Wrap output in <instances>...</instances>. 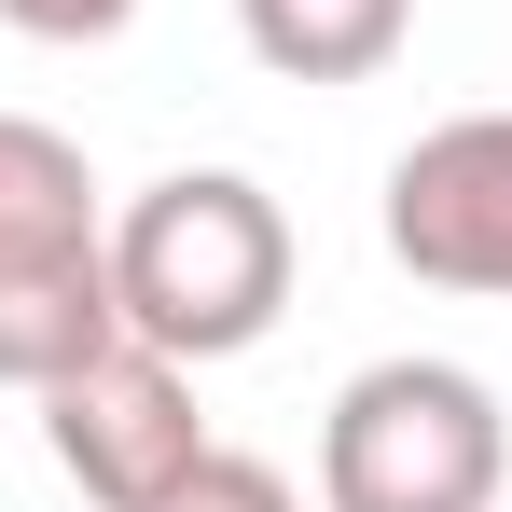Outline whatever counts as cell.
Here are the masks:
<instances>
[{"instance_id":"obj_8","label":"cell","mask_w":512,"mask_h":512,"mask_svg":"<svg viewBox=\"0 0 512 512\" xmlns=\"http://www.w3.org/2000/svg\"><path fill=\"white\" fill-rule=\"evenodd\" d=\"M125 14L139 0H0V28H28V42H125Z\"/></svg>"},{"instance_id":"obj_4","label":"cell","mask_w":512,"mask_h":512,"mask_svg":"<svg viewBox=\"0 0 512 512\" xmlns=\"http://www.w3.org/2000/svg\"><path fill=\"white\" fill-rule=\"evenodd\" d=\"M42 443H56V471H70L97 512L167 499L180 471L208 457V416H194V360H167V346H139V333H111L97 360H70V374L42 388Z\"/></svg>"},{"instance_id":"obj_1","label":"cell","mask_w":512,"mask_h":512,"mask_svg":"<svg viewBox=\"0 0 512 512\" xmlns=\"http://www.w3.org/2000/svg\"><path fill=\"white\" fill-rule=\"evenodd\" d=\"M111 305L167 360H236L291 305V208L250 167H167L111 208Z\"/></svg>"},{"instance_id":"obj_2","label":"cell","mask_w":512,"mask_h":512,"mask_svg":"<svg viewBox=\"0 0 512 512\" xmlns=\"http://www.w3.org/2000/svg\"><path fill=\"white\" fill-rule=\"evenodd\" d=\"M125 333L111 305V208H97L84 153L28 111H0V388H56L70 360Z\"/></svg>"},{"instance_id":"obj_3","label":"cell","mask_w":512,"mask_h":512,"mask_svg":"<svg viewBox=\"0 0 512 512\" xmlns=\"http://www.w3.org/2000/svg\"><path fill=\"white\" fill-rule=\"evenodd\" d=\"M512 416L471 360H374L319 416V512H499Z\"/></svg>"},{"instance_id":"obj_7","label":"cell","mask_w":512,"mask_h":512,"mask_svg":"<svg viewBox=\"0 0 512 512\" xmlns=\"http://www.w3.org/2000/svg\"><path fill=\"white\" fill-rule=\"evenodd\" d=\"M139 512H305V499H291V471H277V457H236V443H208V457L180 471L167 499H139Z\"/></svg>"},{"instance_id":"obj_5","label":"cell","mask_w":512,"mask_h":512,"mask_svg":"<svg viewBox=\"0 0 512 512\" xmlns=\"http://www.w3.org/2000/svg\"><path fill=\"white\" fill-rule=\"evenodd\" d=\"M388 263L429 291L512 305V111H457L388 167Z\"/></svg>"},{"instance_id":"obj_6","label":"cell","mask_w":512,"mask_h":512,"mask_svg":"<svg viewBox=\"0 0 512 512\" xmlns=\"http://www.w3.org/2000/svg\"><path fill=\"white\" fill-rule=\"evenodd\" d=\"M236 28L277 84H374L416 42V0H236Z\"/></svg>"}]
</instances>
